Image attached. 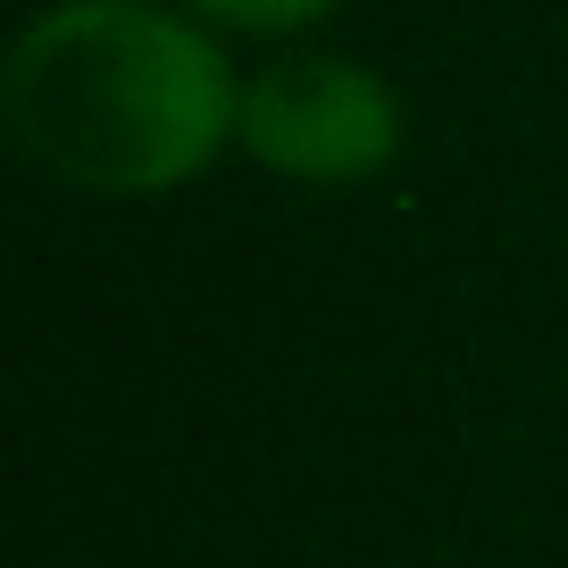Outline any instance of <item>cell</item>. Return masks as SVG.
Masks as SVG:
<instances>
[{
  "instance_id": "1",
  "label": "cell",
  "mask_w": 568,
  "mask_h": 568,
  "mask_svg": "<svg viewBox=\"0 0 568 568\" xmlns=\"http://www.w3.org/2000/svg\"><path fill=\"white\" fill-rule=\"evenodd\" d=\"M9 134L75 193H168L234 134V84L193 26L142 0H68L0 68Z\"/></svg>"
},
{
  "instance_id": "2",
  "label": "cell",
  "mask_w": 568,
  "mask_h": 568,
  "mask_svg": "<svg viewBox=\"0 0 568 568\" xmlns=\"http://www.w3.org/2000/svg\"><path fill=\"white\" fill-rule=\"evenodd\" d=\"M234 134L251 142V160L284 168L310 184H352L376 176L402 142V109L352 59H276L234 109Z\"/></svg>"
},
{
  "instance_id": "3",
  "label": "cell",
  "mask_w": 568,
  "mask_h": 568,
  "mask_svg": "<svg viewBox=\"0 0 568 568\" xmlns=\"http://www.w3.org/2000/svg\"><path fill=\"white\" fill-rule=\"evenodd\" d=\"M193 9H210L217 26H243V34H284V26L326 18L335 0H193Z\"/></svg>"
}]
</instances>
